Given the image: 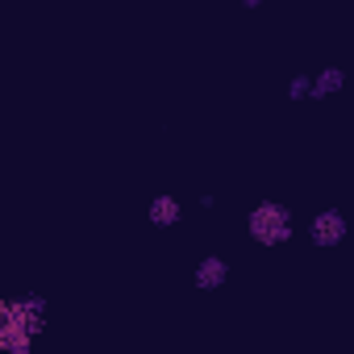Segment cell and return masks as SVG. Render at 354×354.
Here are the masks:
<instances>
[{"mask_svg": "<svg viewBox=\"0 0 354 354\" xmlns=\"http://www.w3.org/2000/svg\"><path fill=\"white\" fill-rule=\"evenodd\" d=\"M250 230H254V238H259V242H283V238L292 234L288 213H283L279 205H263V209H254Z\"/></svg>", "mask_w": 354, "mask_h": 354, "instance_id": "2", "label": "cell"}, {"mask_svg": "<svg viewBox=\"0 0 354 354\" xmlns=\"http://www.w3.org/2000/svg\"><path fill=\"white\" fill-rule=\"evenodd\" d=\"M175 213H180V209H175V201H158V205H154V221H158V225H171Z\"/></svg>", "mask_w": 354, "mask_h": 354, "instance_id": "4", "label": "cell"}, {"mask_svg": "<svg viewBox=\"0 0 354 354\" xmlns=\"http://www.w3.org/2000/svg\"><path fill=\"white\" fill-rule=\"evenodd\" d=\"M342 234H346V225H342L337 213H325V217H317V225H313V238H317V242H337Z\"/></svg>", "mask_w": 354, "mask_h": 354, "instance_id": "3", "label": "cell"}, {"mask_svg": "<svg viewBox=\"0 0 354 354\" xmlns=\"http://www.w3.org/2000/svg\"><path fill=\"white\" fill-rule=\"evenodd\" d=\"M221 275H225V267H221V263H209V267H205V271H201L196 279H201V283H217Z\"/></svg>", "mask_w": 354, "mask_h": 354, "instance_id": "5", "label": "cell"}, {"mask_svg": "<svg viewBox=\"0 0 354 354\" xmlns=\"http://www.w3.org/2000/svg\"><path fill=\"white\" fill-rule=\"evenodd\" d=\"M5 325H0V337H5V346L21 350L26 337L38 329V304H5Z\"/></svg>", "mask_w": 354, "mask_h": 354, "instance_id": "1", "label": "cell"}]
</instances>
